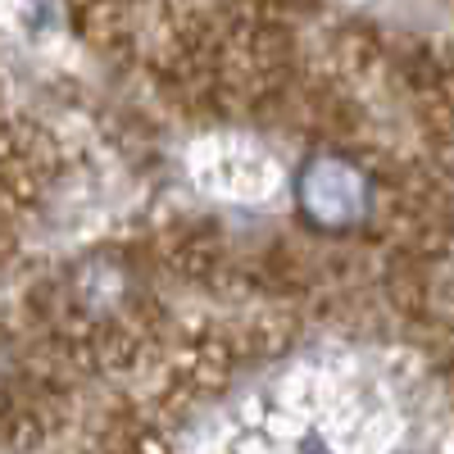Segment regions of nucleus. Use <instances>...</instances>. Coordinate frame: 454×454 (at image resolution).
<instances>
[{
	"mask_svg": "<svg viewBox=\"0 0 454 454\" xmlns=\"http://www.w3.org/2000/svg\"><path fill=\"white\" fill-rule=\"evenodd\" d=\"M295 200H300V214L314 227H323V232H350V227L368 218L372 186L350 160L314 155L295 177Z\"/></svg>",
	"mask_w": 454,
	"mask_h": 454,
	"instance_id": "f257e3e1",
	"label": "nucleus"
}]
</instances>
